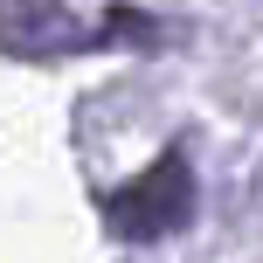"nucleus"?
I'll list each match as a JSON object with an SVG mask.
<instances>
[{"instance_id": "1", "label": "nucleus", "mask_w": 263, "mask_h": 263, "mask_svg": "<svg viewBox=\"0 0 263 263\" xmlns=\"http://www.w3.org/2000/svg\"><path fill=\"white\" fill-rule=\"evenodd\" d=\"M187 208H194V180H187V159L166 153L145 180H132L125 194H111V229L118 236H173V229H187Z\"/></svg>"}, {"instance_id": "2", "label": "nucleus", "mask_w": 263, "mask_h": 263, "mask_svg": "<svg viewBox=\"0 0 263 263\" xmlns=\"http://www.w3.org/2000/svg\"><path fill=\"white\" fill-rule=\"evenodd\" d=\"M0 42H7V49H35V55H49V49H77L83 28H77V21H63L55 7H42V0H7Z\"/></svg>"}]
</instances>
